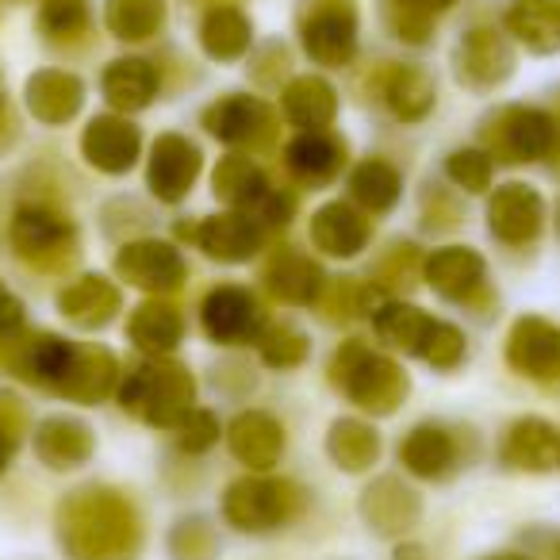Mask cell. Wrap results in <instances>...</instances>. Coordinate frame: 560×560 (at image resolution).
Masks as SVG:
<instances>
[{"mask_svg":"<svg viewBox=\"0 0 560 560\" xmlns=\"http://www.w3.org/2000/svg\"><path fill=\"white\" fill-rule=\"evenodd\" d=\"M58 541L70 560H131L142 526L119 491L78 488L58 506Z\"/></svg>","mask_w":560,"mask_h":560,"instance_id":"6da1fadb","label":"cell"},{"mask_svg":"<svg viewBox=\"0 0 560 560\" xmlns=\"http://www.w3.org/2000/svg\"><path fill=\"white\" fill-rule=\"evenodd\" d=\"M119 404L150 427L177 430L196 411V381L180 361L150 358L127 376V384L119 388Z\"/></svg>","mask_w":560,"mask_h":560,"instance_id":"7a4b0ae2","label":"cell"},{"mask_svg":"<svg viewBox=\"0 0 560 560\" xmlns=\"http://www.w3.org/2000/svg\"><path fill=\"white\" fill-rule=\"evenodd\" d=\"M335 384L350 404H358L369 415H392L407 396V373L384 353L369 350L365 342L350 338L338 346L335 361H330Z\"/></svg>","mask_w":560,"mask_h":560,"instance_id":"3957f363","label":"cell"},{"mask_svg":"<svg viewBox=\"0 0 560 560\" xmlns=\"http://www.w3.org/2000/svg\"><path fill=\"white\" fill-rule=\"evenodd\" d=\"M304 511V491L292 480H272V476H242L226 488L223 514L242 534H269Z\"/></svg>","mask_w":560,"mask_h":560,"instance_id":"277c9868","label":"cell"},{"mask_svg":"<svg viewBox=\"0 0 560 560\" xmlns=\"http://www.w3.org/2000/svg\"><path fill=\"white\" fill-rule=\"evenodd\" d=\"M9 242L27 265H39V269H55L78 254L73 223L47 203H24L9 223Z\"/></svg>","mask_w":560,"mask_h":560,"instance_id":"5b68a950","label":"cell"},{"mask_svg":"<svg viewBox=\"0 0 560 560\" xmlns=\"http://www.w3.org/2000/svg\"><path fill=\"white\" fill-rule=\"evenodd\" d=\"M300 43L319 66H350L358 55V9L353 0H307L300 16Z\"/></svg>","mask_w":560,"mask_h":560,"instance_id":"8992f818","label":"cell"},{"mask_svg":"<svg viewBox=\"0 0 560 560\" xmlns=\"http://www.w3.org/2000/svg\"><path fill=\"white\" fill-rule=\"evenodd\" d=\"M560 131L537 108H503L488 127V154L499 162H541L557 154Z\"/></svg>","mask_w":560,"mask_h":560,"instance_id":"52a82bcc","label":"cell"},{"mask_svg":"<svg viewBox=\"0 0 560 560\" xmlns=\"http://www.w3.org/2000/svg\"><path fill=\"white\" fill-rule=\"evenodd\" d=\"M506 365L529 381L560 376V327L541 315H522L506 335Z\"/></svg>","mask_w":560,"mask_h":560,"instance_id":"ba28073f","label":"cell"},{"mask_svg":"<svg viewBox=\"0 0 560 560\" xmlns=\"http://www.w3.org/2000/svg\"><path fill=\"white\" fill-rule=\"evenodd\" d=\"M116 272L142 292H173L188 269L177 246L162 238H139L116 254Z\"/></svg>","mask_w":560,"mask_h":560,"instance_id":"9c48e42d","label":"cell"},{"mask_svg":"<svg viewBox=\"0 0 560 560\" xmlns=\"http://www.w3.org/2000/svg\"><path fill=\"white\" fill-rule=\"evenodd\" d=\"M200 323L203 335L215 346H242L261 330V307H257L254 292L238 289V284H223V289L208 292L200 307Z\"/></svg>","mask_w":560,"mask_h":560,"instance_id":"30bf717a","label":"cell"},{"mask_svg":"<svg viewBox=\"0 0 560 560\" xmlns=\"http://www.w3.org/2000/svg\"><path fill=\"white\" fill-rule=\"evenodd\" d=\"M203 127H208L219 142H226V147H261V142L272 139L277 116H272L269 104L257 101V96L231 93L203 112Z\"/></svg>","mask_w":560,"mask_h":560,"instance_id":"8fae6325","label":"cell"},{"mask_svg":"<svg viewBox=\"0 0 560 560\" xmlns=\"http://www.w3.org/2000/svg\"><path fill=\"white\" fill-rule=\"evenodd\" d=\"M200 147L188 142L185 135H162L150 150V170L147 185L162 203H180L192 192L196 177H200Z\"/></svg>","mask_w":560,"mask_h":560,"instance_id":"7c38bea8","label":"cell"},{"mask_svg":"<svg viewBox=\"0 0 560 560\" xmlns=\"http://www.w3.org/2000/svg\"><path fill=\"white\" fill-rule=\"evenodd\" d=\"M545 226V200L537 188L529 185H511L495 188L488 203V231L495 234L503 246H526L541 234Z\"/></svg>","mask_w":560,"mask_h":560,"instance_id":"4fadbf2b","label":"cell"},{"mask_svg":"<svg viewBox=\"0 0 560 560\" xmlns=\"http://www.w3.org/2000/svg\"><path fill=\"white\" fill-rule=\"evenodd\" d=\"M514 73V50L495 27H472L457 47V81L476 93L503 85Z\"/></svg>","mask_w":560,"mask_h":560,"instance_id":"5bb4252c","label":"cell"},{"mask_svg":"<svg viewBox=\"0 0 560 560\" xmlns=\"http://www.w3.org/2000/svg\"><path fill=\"white\" fill-rule=\"evenodd\" d=\"M180 234H188V238H192L196 246L211 257V261H223V265L249 261V257H254L257 249H261V242H265L261 223H257V219H249V215H242V211L211 215V219H203L196 231L180 226Z\"/></svg>","mask_w":560,"mask_h":560,"instance_id":"9a60e30c","label":"cell"},{"mask_svg":"<svg viewBox=\"0 0 560 560\" xmlns=\"http://www.w3.org/2000/svg\"><path fill=\"white\" fill-rule=\"evenodd\" d=\"M139 150H142V135L127 116H96L89 119L85 135H81L85 162L101 173H112V177L131 170L139 162Z\"/></svg>","mask_w":560,"mask_h":560,"instance_id":"2e32d148","label":"cell"},{"mask_svg":"<svg viewBox=\"0 0 560 560\" xmlns=\"http://www.w3.org/2000/svg\"><path fill=\"white\" fill-rule=\"evenodd\" d=\"M422 272H427V284L442 300L468 304L483 289V280H488V261L468 246H445L427 257Z\"/></svg>","mask_w":560,"mask_h":560,"instance_id":"e0dca14e","label":"cell"},{"mask_svg":"<svg viewBox=\"0 0 560 560\" xmlns=\"http://www.w3.org/2000/svg\"><path fill=\"white\" fill-rule=\"evenodd\" d=\"M116 376H119V365H116V358H112V350H104V346H73V358H70V365H66V376L55 396L70 399V404L93 407L112 396Z\"/></svg>","mask_w":560,"mask_h":560,"instance_id":"ac0fdd59","label":"cell"},{"mask_svg":"<svg viewBox=\"0 0 560 560\" xmlns=\"http://www.w3.org/2000/svg\"><path fill=\"white\" fill-rule=\"evenodd\" d=\"M96 450L93 427L70 415H50L35 427V453L47 468L66 472V468H81Z\"/></svg>","mask_w":560,"mask_h":560,"instance_id":"d6986e66","label":"cell"},{"mask_svg":"<svg viewBox=\"0 0 560 560\" xmlns=\"http://www.w3.org/2000/svg\"><path fill=\"white\" fill-rule=\"evenodd\" d=\"M58 312L81 330H101L119 315V289L101 272H85L58 292Z\"/></svg>","mask_w":560,"mask_h":560,"instance_id":"ffe728a7","label":"cell"},{"mask_svg":"<svg viewBox=\"0 0 560 560\" xmlns=\"http://www.w3.org/2000/svg\"><path fill=\"white\" fill-rule=\"evenodd\" d=\"M226 445L231 453L254 472H269L284 453V430L272 415L265 411H242L238 419L226 427Z\"/></svg>","mask_w":560,"mask_h":560,"instance_id":"44dd1931","label":"cell"},{"mask_svg":"<svg viewBox=\"0 0 560 560\" xmlns=\"http://www.w3.org/2000/svg\"><path fill=\"white\" fill-rule=\"evenodd\" d=\"M85 104V85L78 73L66 70H39L27 78V112L39 124H70Z\"/></svg>","mask_w":560,"mask_h":560,"instance_id":"7402d4cb","label":"cell"},{"mask_svg":"<svg viewBox=\"0 0 560 560\" xmlns=\"http://www.w3.org/2000/svg\"><path fill=\"white\" fill-rule=\"evenodd\" d=\"M369 234H373L369 219L346 200L323 203L312 215L315 249H323V254H330V257H358L361 249L369 246Z\"/></svg>","mask_w":560,"mask_h":560,"instance_id":"603a6c76","label":"cell"},{"mask_svg":"<svg viewBox=\"0 0 560 560\" xmlns=\"http://www.w3.org/2000/svg\"><path fill=\"white\" fill-rule=\"evenodd\" d=\"M289 173L304 185H330L346 165V142L330 131H304L284 150Z\"/></svg>","mask_w":560,"mask_h":560,"instance_id":"cb8c5ba5","label":"cell"},{"mask_svg":"<svg viewBox=\"0 0 560 560\" xmlns=\"http://www.w3.org/2000/svg\"><path fill=\"white\" fill-rule=\"evenodd\" d=\"M361 514H365V522L376 534H384V537L407 534V529L419 522V495H415L411 488H404L396 476H384V480H376L373 488L365 491Z\"/></svg>","mask_w":560,"mask_h":560,"instance_id":"d4e9b609","label":"cell"},{"mask_svg":"<svg viewBox=\"0 0 560 560\" xmlns=\"http://www.w3.org/2000/svg\"><path fill=\"white\" fill-rule=\"evenodd\" d=\"M280 108L304 131H327L338 116V93L327 78L304 73V78H292L289 89L280 93Z\"/></svg>","mask_w":560,"mask_h":560,"instance_id":"484cf974","label":"cell"},{"mask_svg":"<svg viewBox=\"0 0 560 560\" xmlns=\"http://www.w3.org/2000/svg\"><path fill=\"white\" fill-rule=\"evenodd\" d=\"M503 460L511 468H526V472H549L552 465H560L557 427L545 419H518L506 430Z\"/></svg>","mask_w":560,"mask_h":560,"instance_id":"4316f807","label":"cell"},{"mask_svg":"<svg viewBox=\"0 0 560 560\" xmlns=\"http://www.w3.org/2000/svg\"><path fill=\"white\" fill-rule=\"evenodd\" d=\"M506 32L529 55H557L560 50V0H511Z\"/></svg>","mask_w":560,"mask_h":560,"instance_id":"83f0119b","label":"cell"},{"mask_svg":"<svg viewBox=\"0 0 560 560\" xmlns=\"http://www.w3.org/2000/svg\"><path fill=\"white\" fill-rule=\"evenodd\" d=\"M101 89L116 112H142L158 96V70L147 58H116L104 70Z\"/></svg>","mask_w":560,"mask_h":560,"instance_id":"f1b7e54d","label":"cell"},{"mask_svg":"<svg viewBox=\"0 0 560 560\" xmlns=\"http://www.w3.org/2000/svg\"><path fill=\"white\" fill-rule=\"evenodd\" d=\"M265 284L277 300L284 304H312L323 292V269L319 261H312L307 254H296V249H284L269 261L265 269Z\"/></svg>","mask_w":560,"mask_h":560,"instance_id":"f546056e","label":"cell"},{"mask_svg":"<svg viewBox=\"0 0 560 560\" xmlns=\"http://www.w3.org/2000/svg\"><path fill=\"white\" fill-rule=\"evenodd\" d=\"M127 335L150 358H165L180 346L185 338V319L173 304H162V300H150V304L135 307L131 323H127Z\"/></svg>","mask_w":560,"mask_h":560,"instance_id":"4dcf8cb0","label":"cell"},{"mask_svg":"<svg viewBox=\"0 0 560 560\" xmlns=\"http://www.w3.org/2000/svg\"><path fill=\"white\" fill-rule=\"evenodd\" d=\"M384 101H388L396 119L419 124V119H427L434 112L438 85L422 66H396V70H388V81H384Z\"/></svg>","mask_w":560,"mask_h":560,"instance_id":"1f68e13d","label":"cell"},{"mask_svg":"<svg viewBox=\"0 0 560 560\" xmlns=\"http://www.w3.org/2000/svg\"><path fill=\"white\" fill-rule=\"evenodd\" d=\"M399 460L411 476H422V480H442L445 472L453 468L457 460V445L453 438L445 434L442 427H415L411 434L404 438L399 445Z\"/></svg>","mask_w":560,"mask_h":560,"instance_id":"d6a6232c","label":"cell"},{"mask_svg":"<svg viewBox=\"0 0 560 560\" xmlns=\"http://www.w3.org/2000/svg\"><path fill=\"white\" fill-rule=\"evenodd\" d=\"M200 43L208 50V58H215V62H238L249 50V43H254V27H249L242 9L215 4V9H208V16L200 24Z\"/></svg>","mask_w":560,"mask_h":560,"instance_id":"836d02e7","label":"cell"},{"mask_svg":"<svg viewBox=\"0 0 560 560\" xmlns=\"http://www.w3.org/2000/svg\"><path fill=\"white\" fill-rule=\"evenodd\" d=\"M215 196L231 208H257L269 192V180H265L261 165L249 162L246 154H226L223 162L215 165Z\"/></svg>","mask_w":560,"mask_h":560,"instance_id":"e575fe53","label":"cell"},{"mask_svg":"<svg viewBox=\"0 0 560 560\" xmlns=\"http://www.w3.org/2000/svg\"><path fill=\"white\" fill-rule=\"evenodd\" d=\"M327 453L346 472H365L381 457V434L361 419H338L327 434Z\"/></svg>","mask_w":560,"mask_h":560,"instance_id":"d590c367","label":"cell"},{"mask_svg":"<svg viewBox=\"0 0 560 560\" xmlns=\"http://www.w3.org/2000/svg\"><path fill=\"white\" fill-rule=\"evenodd\" d=\"M350 192H353V200H358L365 211H373V215H384V211H392L399 203V192H404V177H399L396 165L381 162V158H369V162H361L358 170H353Z\"/></svg>","mask_w":560,"mask_h":560,"instance_id":"8d00e7d4","label":"cell"},{"mask_svg":"<svg viewBox=\"0 0 560 560\" xmlns=\"http://www.w3.org/2000/svg\"><path fill=\"white\" fill-rule=\"evenodd\" d=\"M373 327L381 335V342H388L392 350H404L419 358V346L430 330V315H422L415 304H404V300H388L384 307H376Z\"/></svg>","mask_w":560,"mask_h":560,"instance_id":"74e56055","label":"cell"},{"mask_svg":"<svg viewBox=\"0 0 560 560\" xmlns=\"http://www.w3.org/2000/svg\"><path fill=\"white\" fill-rule=\"evenodd\" d=\"M104 24L116 39L142 43L162 32L165 24V0H108Z\"/></svg>","mask_w":560,"mask_h":560,"instance_id":"f35d334b","label":"cell"},{"mask_svg":"<svg viewBox=\"0 0 560 560\" xmlns=\"http://www.w3.org/2000/svg\"><path fill=\"white\" fill-rule=\"evenodd\" d=\"M307 353H312V342H307V335L300 327H292V323H280V327H269L261 335V361L272 369H296L307 361Z\"/></svg>","mask_w":560,"mask_h":560,"instance_id":"ab89813d","label":"cell"},{"mask_svg":"<svg viewBox=\"0 0 560 560\" xmlns=\"http://www.w3.org/2000/svg\"><path fill=\"white\" fill-rule=\"evenodd\" d=\"M39 27L50 39H78L89 27V0H43Z\"/></svg>","mask_w":560,"mask_h":560,"instance_id":"60d3db41","label":"cell"},{"mask_svg":"<svg viewBox=\"0 0 560 560\" xmlns=\"http://www.w3.org/2000/svg\"><path fill=\"white\" fill-rule=\"evenodd\" d=\"M419 358L434 369H457L465 361V335L453 323L430 319V330L419 346Z\"/></svg>","mask_w":560,"mask_h":560,"instance_id":"b9f144b4","label":"cell"},{"mask_svg":"<svg viewBox=\"0 0 560 560\" xmlns=\"http://www.w3.org/2000/svg\"><path fill=\"white\" fill-rule=\"evenodd\" d=\"M445 173H450L453 185L465 188V192H488L495 165H491L488 150H453L450 162H445Z\"/></svg>","mask_w":560,"mask_h":560,"instance_id":"7bdbcfd3","label":"cell"},{"mask_svg":"<svg viewBox=\"0 0 560 560\" xmlns=\"http://www.w3.org/2000/svg\"><path fill=\"white\" fill-rule=\"evenodd\" d=\"M219 442V422L211 411H192L185 422L177 427V445L185 453H203Z\"/></svg>","mask_w":560,"mask_h":560,"instance_id":"ee69618b","label":"cell"},{"mask_svg":"<svg viewBox=\"0 0 560 560\" xmlns=\"http://www.w3.org/2000/svg\"><path fill=\"white\" fill-rule=\"evenodd\" d=\"M292 211H296V200L289 192H277V188H269L265 200L257 203V219L269 226H284L292 219Z\"/></svg>","mask_w":560,"mask_h":560,"instance_id":"f6af8a7d","label":"cell"},{"mask_svg":"<svg viewBox=\"0 0 560 560\" xmlns=\"http://www.w3.org/2000/svg\"><path fill=\"white\" fill-rule=\"evenodd\" d=\"M392 12H407V16H422V20H434L438 12H445L453 0H388Z\"/></svg>","mask_w":560,"mask_h":560,"instance_id":"bcb514c9","label":"cell"},{"mask_svg":"<svg viewBox=\"0 0 560 560\" xmlns=\"http://www.w3.org/2000/svg\"><path fill=\"white\" fill-rule=\"evenodd\" d=\"M12 453H16V434L9 427H0V472L12 465Z\"/></svg>","mask_w":560,"mask_h":560,"instance_id":"7dc6e473","label":"cell"},{"mask_svg":"<svg viewBox=\"0 0 560 560\" xmlns=\"http://www.w3.org/2000/svg\"><path fill=\"white\" fill-rule=\"evenodd\" d=\"M488 560H526V557H518V552H499V557H488Z\"/></svg>","mask_w":560,"mask_h":560,"instance_id":"c3c4849f","label":"cell"},{"mask_svg":"<svg viewBox=\"0 0 560 560\" xmlns=\"http://www.w3.org/2000/svg\"><path fill=\"white\" fill-rule=\"evenodd\" d=\"M4 296H9V289H4V280H0V300H4Z\"/></svg>","mask_w":560,"mask_h":560,"instance_id":"681fc988","label":"cell"},{"mask_svg":"<svg viewBox=\"0 0 560 560\" xmlns=\"http://www.w3.org/2000/svg\"><path fill=\"white\" fill-rule=\"evenodd\" d=\"M557 231H560V208H557Z\"/></svg>","mask_w":560,"mask_h":560,"instance_id":"f907efd6","label":"cell"}]
</instances>
